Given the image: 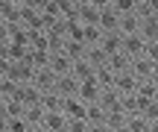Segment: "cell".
Returning a JSON list of instances; mask_svg holds the SVG:
<instances>
[{"instance_id": "cell-1", "label": "cell", "mask_w": 158, "mask_h": 132, "mask_svg": "<svg viewBox=\"0 0 158 132\" xmlns=\"http://www.w3.org/2000/svg\"><path fill=\"white\" fill-rule=\"evenodd\" d=\"M97 27L102 29V35L120 32V15L108 6V0H100V23H97Z\"/></svg>"}, {"instance_id": "cell-2", "label": "cell", "mask_w": 158, "mask_h": 132, "mask_svg": "<svg viewBox=\"0 0 158 132\" xmlns=\"http://www.w3.org/2000/svg\"><path fill=\"white\" fill-rule=\"evenodd\" d=\"M79 23L82 27L100 23V0H79Z\"/></svg>"}, {"instance_id": "cell-3", "label": "cell", "mask_w": 158, "mask_h": 132, "mask_svg": "<svg viewBox=\"0 0 158 132\" xmlns=\"http://www.w3.org/2000/svg\"><path fill=\"white\" fill-rule=\"evenodd\" d=\"M143 53H147V41H143V35H123V56L129 59H141Z\"/></svg>"}, {"instance_id": "cell-4", "label": "cell", "mask_w": 158, "mask_h": 132, "mask_svg": "<svg viewBox=\"0 0 158 132\" xmlns=\"http://www.w3.org/2000/svg\"><path fill=\"white\" fill-rule=\"evenodd\" d=\"M138 85H141V82L132 76V70H126V74H117V76H114V85L111 88L120 94V97H132V94H138Z\"/></svg>"}, {"instance_id": "cell-5", "label": "cell", "mask_w": 158, "mask_h": 132, "mask_svg": "<svg viewBox=\"0 0 158 132\" xmlns=\"http://www.w3.org/2000/svg\"><path fill=\"white\" fill-rule=\"evenodd\" d=\"M79 100H82L85 106H91V103H100V97H102V88H100V82H97V76L94 79H88V82H79V94H76Z\"/></svg>"}, {"instance_id": "cell-6", "label": "cell", "mask_w": 158, "mask_h": 132, "mask_svg": "<svg viewBox=\"0 0 158 132\" xmlns=\"http://www.w3.org/2000/svg\"><path fill=\"white\" fill-rule=\"evenodd\" d=\"M100 50H102V56H117V53H123V35L120 32H108V35H102V41H100Z\"/></svg>"}, {"instance_id": "cell-7", "label": "cell", "mask_w": 158, "mask_h": 132, "mask_svg": "<svg viewBox=\"0 0 158 132\" xmlns=\"http://www.w3.org/2000/svg\"><path fill=\"white\" fill-rule=\"evenodd\" d=\"M152 68H155V65L149 62L147 56H141V59H132V65H129L132 76H135L138 82H147V79H152Z\"/></svg>"}, {"instance_id": "cell-8", "label": "cell", "mask_w": 158, "mask_h": 132, "mask_svg": "<svg viewBox=\"0 0 158 132\" xmlns=\"http://www.w3.org/2000/svg\"><path fill=\"white\" fill-rule=\"evenodd\" d=\"M47 68H50L56 76H70V70H73V62H70L64 53H50V65H47Z\"/></svg>"}, {"instance_id": "cell-9", "label": "cell", "mask_w": 158, "mask_h": 132, "mask_svg": "<svg viewBox=\"0 0 158 132\" xmlns=\"http://www.w3.org/2000/svg\"><path fill=\"white\" fill-rule=\"evenodd\" d=\"M41 126L47 132H68V117L62 115V112H47L44 121H41Z\"/></svg>"}, {"instance_id": "cell-10", "label": "cell", "mask_w": 158, "mask_h": 132, "mask_svg": "<svg viewBox=\"0 0 158 132\" xmlns=\"http://www.w3.org/2000/svg\"><path fill=\"white\" fill-rule=\"evenodd\" d=\"M85 109H88V106H85L79 97H68L64 106H62V115L68 117V121H76V117H85Z\"/></svg>"}, {"instance_id": "cell-11", "label": "cell", "mask_w": 158, "mask_h": 132, "mask_svg": "<svg viewBox=\"0 0 158 132\" xmlns=\"http://www.w3.org/2000/svg\"><path fill=\"white\" fill-rule=\"evenodd\" d=\"M62 106H64V97L56 91V88L41 94V109H44V112H62Z\"/></svg>"}, {"instance_id": "cell-12", "label": "cell", "mask_w": 158, "mask_h": 132, "mask_svg": "<svg viewBox=\"0 0 158 132\" xmlns=\"http://www.w3.org/2000/svg\"><path fill=\"white\" fill-rule=\"evenodd\" d=\"M56 91L62 94L64 100H68V97H76V94H79V82L73 79V76H59V79H56Z\"/></svg>"}, {"instance_id": "cell-13", "label": "cell", "mask_w": 158, "mask_h": 132, "mask_svg": "<svg viewBox=\"0 0 158 132\" xmlns=\"http://www.w3.org/2000/svg\"><path fill=\"white\" fill-rule=\"evenodd\" d=\"M141 32V15H123L120 18V35H138Z\"/></svg>"}, {"instance_id": "cell-14", "label": "cell", "mask_w": 158, "mask_h": 132, "mask_svg": "<svg viewBox=\"0 0 158 132\" xmlns=\"http://www.w3.org/2000/svg\"><path fill=\"white\" fill-rule=\"evenodd\" d=\"M129 65H132V62L123 56V53H117V56H108V59H106V68L111 70L114 76H117V74H126V70H129Z\"/></svg>"}, {"instance_id": "cell-15", "label": "cell", "mask_w": 158, "mask_h": 132, "mask_svg": "<svg viewBox=\"0 0 158 132\" xmlns=\"http://www.w3.org/2000/svg\"><path fill=\"white\" fill-rule=\"evenodd\" d=\"M141 35L143 41H158V18H141Z\"/></svg>"}, {"instance_id": "cell-16", "label": "cell", "mask_w": 158, "mask_h": 132, "mask_svg": "<svg viewBox=\"0 0 158 132\" xmlns=\"http://www.w3.org/2000/svg\"><path fill=\"white\" fill-rule=\"evenodd\" d=\"M149 126H152V123L143 115H129L126 117V132H149Z\"/></svg>"}, {"instance_id": "cell-17", "label": "cell", "mask_w": 158, "mask_h": 132, "mask_svg": "<svg viewBox=\"0 0 158 132\" xmlns=\"http://www.w3.org/2000/svg\"><path fill=\"white\" fill-rule=\"evenodd\" d=\"M85 47H88V50H91V47H100V41H102V29L100 27H85Z\"/></svg>"}, {"instance_id": "cell-18", "label": "cell", "mask_w": 158, "mask_h": 132, "mask_svg": "<svg viewBox=\"0 0 158 132\" xmlns=\"http://www.w3.org/2000/svg\"><path fill=\"white\" fill-rule=\"evenodd\" d=\"M68 132H91V123L85 117H76V121H68Z\"/></svg>"}, {"instance_id": "cell-19", "label": "cell", "mask_w": 158, "mask_h": 132, "mask_svg": "<svg viewBox=\"0 0 158 132\" xmlns=\"http://www.w3.org/2000/svg\"><path fill=\"white\" fill-rule=\"evenodd\" d=\"M141 115L147 117L149 123H158V100H155V103H147V106H143V112H141Z\"/></svg>"}, {"instance_id": "cell-20", "label": "cell", "mask_w": 158, "mask_h": 132, "mask_svg": "<svg viewBox=\"0 0 158 132\" xmlns=\"http://www.w3.org/2000/svg\"><path fill=\"white\" fill-rule=\"evenodd\" d=\"M143 56L152 65H158V41H147V53H143Z\"/></svg>"}, {"instance_id": "cell-21", "label": "cell", "mask_w": 158, "mask_h": 132, "mask_svg": "<svg viewBox=\"0 0 158 132\" xmlns=\"http://www.w3.org/2000/svg\"><path fill=\"white\" fill-rule=\"evenodd\" d=\"M152 82H155V85H158V65H155V68H152Z\"/></svg>"}, {"instance_id": "cell-22", "label": "cell", "mask_w": 158, "mask_h": 132, "mask_svg": "<svg viewBox=\"0 0 158 132\" xmlns=\"http://www.w3.org/2000/svg\"><path fill=\"white\" fill-rule=\"evenodd\" d=\"M29 132H47L44 126H32V129H29Z\"/></svg>"}, {"instance_id": "cell-23", "label": "cell", "mask_w": 158, "mask_h": 132, "mask_svg": "<svg viewBox=\"0 0 158 132\" xmlns=\"http://www.w3.org/2000/svg\"><path fill=\"white\" fill-rule=\"evenodd\" d=\"M120 132H126V129H120Z\"/></svg>"}]
</instances>
